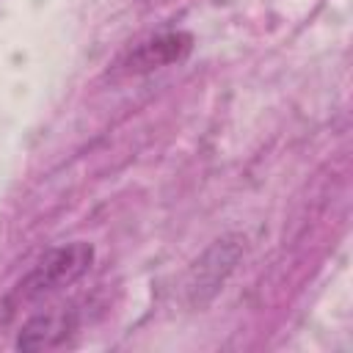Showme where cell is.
Here are the masks:
<instances>
[{
    "label": "cell",
    "instance_id": "obj_2",
    "mask_svg": "<svg viewBox=\"0 0 353 353\" xmlns=\"http://www.w3.org/2000/svg\"><path fill=\"white\" fill-rule=\"evenodd\" d=\"M77 328V312L69 303L50 306L39 314H33L17 336L19 350H50L66 342V336Z\"/></svg>",
    "mask_w": 353,
    "mask_h": 353
},
{
    "label": "cell",
    "instance_id": "obj_1",
    "mask_svg": "<svg viewBox=\"0 0 353 353\" xmlns=\"http://www.w3.org/2000/svg\"><path fill=\"white\" fill-rule=\"evenodd\" d=\"M91 262H94V245L91 243L74 240V243L58 245V248L47 251L33 265V270L17 284L11 301H17V303L41 301V298L74 284L91 268Z\"/></svg>",
    "mask_w": 353,
    "mask_h": 353
},
{
    "label": "cell",
    "instance_id": "obj_3",
    "mask_svg": "<svg viewBox=\"0 0 353 353\" xmlns=\"http://www.w3.org/2000/svg\"><path fill=\"white\" fill-rule=\"evenodd\" d=\"M193 50V36L185 30H171V33H160L143 44H138L130 58H127V69L130 72H152L168 63H179L190 55Z\"/></svg>",
    "mask_w": 353,
    "mask_h": 353
}]
</instances>
